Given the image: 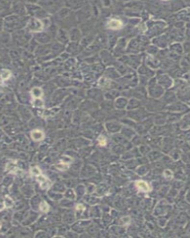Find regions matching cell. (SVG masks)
<instances>
[{"instance_id": "cell-1", "label": "cell", "mask_w": 190, "mask_h": 238, "mask_svg": "<svg viewBox=\"0 0 190 238\" xmlns=\"http://www.w3.org/2000/svg\"><path fill=\"white\" fill-rule=\"evenodd\" d=\"M31 136L32 139L36 141L42 140L44 137L43 132L39 130H34L32 131L31 133Z\"/></svg>"}, {"instance_id": "cell-2", "label": "cell", "mask_w": 190, "mask_h": 238, "mask_svg": "<svg viewBox=\"0 0 190 238\" xmlns=\"http://www.w3.org/2000/svg\"><path fill=\"white\" fill-rule=\"evenodd\" d=\"M37 177V180L40 182L41 185L43 188H46L50 187V185L48 184V182H50V181L48 180L45 176H42V175H39L36 176Z\"/></svg>"}, {"instance_id": "cell-3", "label": "cell", "mask_w": 190, "mask_h": 238, "mask_svg": "<svg viewBox=\"0 0 190 238\" xmlns=\"http://www.w3.org/2000/svg\"><path fill=\"white\" fill-rule=\"evenodd\" d=\"M136 186L137 187L142 190L145 192H148L150 190V187L147 185V184L145 182L143 181H138L136 182Z\"/></svg>"}, {"instance_id": "cell-4", "label": "cell", "mask_w": 190, "mask_h": 238, "mask_svg": "<svg viewBox=\"0 0 190 238\" xmlns=\"http://www.w3.org/2000/svg\"><path fill=\"white\" fill-rule=\"evenodd\" d=\"M108 26L109 28H112L113 29H117L118 28H120L121 27L122 23L121 22L118 20H112L109 22Z\"/></svg>"}, {"instance_id": "cell-5", "label": "cell", "mask_w": 190, "mask_h": 238, "mask_svg": "<svg viewBox=\"0 0 190 238\" xmlns=\"http://www.w3.org/2000/svg\"><path fill=\"white\" fill-rule=\"evenodd\" d=\"M40 209L43 212L46 213L49 210V206L47 204V203H46L45 202H43L41 204Z\"/></svg>"}, {"instance_id": "cell-6", "label": "cell", "mask_w": 190, "mask_h": 238, "mask_svg": "<svg viewBox=\"0 0 190 238\" xmlns=\"http://www.w3.org/2000/svg\"><path fill=\"white\" fill-rule=\"evenodd\" d=\"M31 173L33 174V175H35V176H39V175H41V171H40V170L38 169L37 167H34V168H33L32 169V170H31Z\"/></svg>"}]
</instances>
